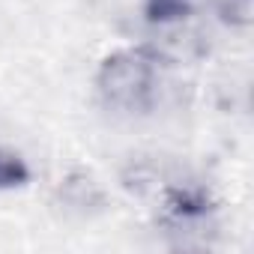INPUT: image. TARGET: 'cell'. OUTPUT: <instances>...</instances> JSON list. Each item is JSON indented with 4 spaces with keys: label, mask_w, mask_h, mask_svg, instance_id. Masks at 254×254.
<instances>
[{
    "label": "cell",
    "mask_w": 254,
    "mask_h": 254,
    "mask_svg": "<svg viewBox=\"0 0 254 254\" xmlns=\"http://www.w3.org/2000/svg\"><path fill=\"white\" fill-rule=\"evenodd\" d=\"M159 87H162V57L147 45L111 51L96 69V93L102 105L117 114L153 111Z\"/></svg>",
    "instance_id": "1"
},
{
    "label": "cell",
    "mask_w": 254,
    "mask_h": 254,
    "mask_svg": "<svg viewBox=\"0 0 254 254\" xmlns=\"http://www.w3.org/2000/svg\"><path fill=\"white\" fill-rule=\"evenodd\" d=\"M144 12L150 24L174 27L191 15V0H144Z\"/></svg>",
    "instance_id": "2"
},
{
    "label": "cell",
    "mask_w": 254,
    "mask_h": 254,
    "mask_svg": "<svg viewBox=\"0 0 254 254\" xmlns=\"http://www.w3.org/2000/svg\"><path fill=\"white\" fill-rule=\"evenodd\" d=\"M221 18L227 24H236V27L248 24V18H251V0H224V3H221Z\"/></svg>",
    "instance_id": "4"
},
{
    "label": "cell",
    "mask_w": 254,
    "mask_h": 254,
    "mask_svg": "<svg viewBox=\"0 0 254 254\" xmlns=\"http://www.w3.org/2000/svg\"><path fill=\"white\" fill-rule=\"evenodd\" d=\"M30 177H33V171H30V165L21 153L0 147V191L24 189L30 183Z\"/></svg>",
    "instance_id": "3"
}]
</instances>
